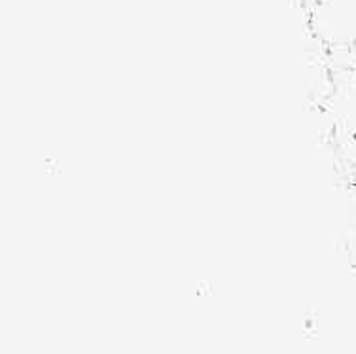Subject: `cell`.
Instances as JSON below:
<instances>
[{"instance_id": "1", "label": "cell", "mask_w": 356, "mask_h": 354, "mask_svg": "<svg viewBox=\"0 0 356 354\" xmlns=\"http://www.w3.org/2000/svg\"><path fill=\"white\" fill-rule=\"evenodd\" d=\"M313 25L321 40L337 48L356 46V0H315Z\"/></svg>"}, {"instance_id": "2", "label": "cell", "mask_w": 356, "mask_h": 354, "mask_svg": "<svg viewBox=\"0 0 356 354\" xmlns=\"http://www.w3.org/2000/svg\"><path fill=\"white\" fill-rule=\"evenodd\" d=\"M355 74H356V70H355Z\"/></svg>"}]
</instances>
